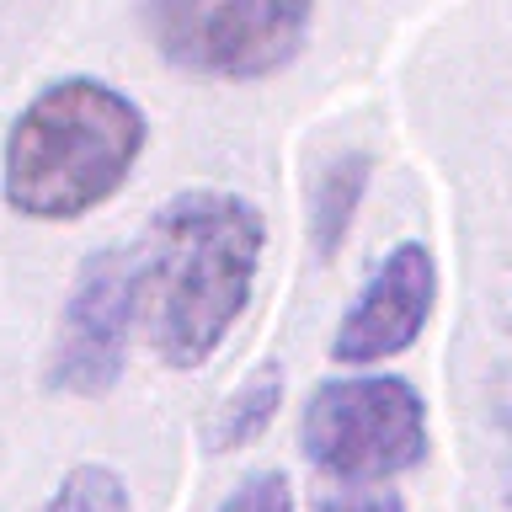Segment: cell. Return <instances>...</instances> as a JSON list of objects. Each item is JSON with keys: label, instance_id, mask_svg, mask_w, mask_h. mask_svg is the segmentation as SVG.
<instances>
[{"label": "cell", "instance_id": "obj_11", "mask_svg": "<svg viewBox=\"0 0 512 512\" xmlns=\"http://www.w3.org/2000/svg\"><path fill=\"white\" fill-rule=\"evenodd\" d=\"M310 512H406V496L390 486H352L342 496H315Z\"/></svg>", "mask_w": 512, "mask_h": 512}, {"label": "cell", "instance_id": "obj_10", "mask_svg": "<svg viewBox=\"0 0 512 512\" xmlns=\"http://www.w3.org/2000/svg\"><path fill=\"white\" fill-rule=\"evenodd\" d=\"M214 512H299L294 507V480L283 470H251Z\"/></svg>", "mask_w": 512, "mask_h": 512}, {"label": "cell", "instance_id": "obj_1", "mask_svg": "<svg viewBox=\"0 0 512 512\" xmlns=\"http://www.w3.org/2000/svg\"><path fill=\"white\" fill-rule=\"evenodd\" d=\"M267 214L240 192L187 187L150 214L134 256L144 342L166 368H203L256 294Z\"/></svg>", "mask_w": 512, "mask_h": 512}, {"label": "cell", "instance_id": "obj_12", "mask_svg": "<svg viewBox=\"0 0 512 512\" xmlns=\"http://www.w3.org/2000/svg\"><path fill=\"white\" fill-rule=\"evenodd\" d=\"M507 496H512V486H507Z\"/></svg>", "mask_w": 512, "mask_h": 512}, {"label": "cell", "instance_id": "obj_8", "mask_svg": "<svg viewBox=\"0 0 512 512\" xmlns=\"http://www.w3.org/2000/svg\"><path fill=\"white\" fill-rule=\"evenodd\" d=\"M278 406H283V363H262V368H256V374L219 406V416L208 422L203 448H208V454H235V448L256 443V438L272 427Z\"/></svg>", "mask_w": 512, "mask_h": 512}, {"label": "cell", "instance_id": "obj_5", "mask_svg": "<svg viewBox=\"0 0 512 512\" xmlns=\"http://www.w3.org/2000/svg\"><path fill=\"white\" fill-rule=\"evenodd\" d=\"M134 256L102 246L86 256L70 283L54 336V358L43 368V384L70 400H102L118 390L128 368V336H134Z\"/></svg>", "mask_w": 512, "mask_h": 512}, {"label": "cell", "instance_id": "obj_7", "mask_svg": "<svg viewBox=\"0 0 512 512\" xmlns=\"http://www.w3.org/2000/svg\"><path fill=\"white\" fill-rule=\"evenodd\" d=\"M368 171H374V155L368 150H342L315 171V182H310V246L320 262L342 251L352 214H358V203L368 192Z\"/></svg>", "mask_w": 512, "mask_h": 512}, {"label": "cell", "instance_id": "obj_3", "mask_svg": "<svg viewBox=\"0 0 512 512\" xmlns=\"http://www.w3.org/2000/svg\"><path fill=\"white\" fill-rule=\"evenodd\" d=\"M299 454L342 486H384L432 454L427 400L400 374H352L315 384L299 416Z\"/></svg>", "mask_w": 512, "mask_h": 512}, {"label": "cell", "instance_id": "obj_9", "mask_svg": "<svg viewBox=\"0 0 512 512\" xmlns=\"http://www.w3.org/2000/svg\"><path fill=\"white\" fill-rule=\"evenodd\" d=\"M38 512H134V496L112 464H75Z\"/></svg>", "mask_w": 512, "mask_h": 512}, {"label": "cell", "instance_id": "obj_2", "mask_svg": "<svg viewBox=\"0 0 512 512\" xmlns=\"http://www.w3.org/2000/svg\"><path fill=\"white\" fill-rule=\"evenodd\" d=\"M150 123L134 96L64 75L16 112L0 150V198L32 224H75L128 187Z\"/></svg>", "mask_w": 512, "mask_h": 512}, {"label": "cell", "instance_id": "obj_4", "mask_svg": "<svg viewBox=\"0 0 512 512\" xmlns=\"http://www.w3.org/2000/svg\"><path fill=\"white\" fill-rule=\"evenodd\" d=\"M315 0H144L155 54L198 80H267L299 59Z\"/></svg>", "mask_w": 512, "mask_h": 512}, {"label": "cell", "instance_id": "obj_6", "mask_svg": "<svg viewBox=\"0 0 512 512\" xmlns=\"http://www.w3.org/2000/svg\"><path fill=\"white\" fill-rule=\"evenodd\" d=\"M432 304H438V262H432L427 240H400L342 315L331 336V358L352 368L400 358L427 331Z\"/></svg>", "mask_w": 512, "mask_h": 512}]
</instances>
